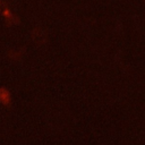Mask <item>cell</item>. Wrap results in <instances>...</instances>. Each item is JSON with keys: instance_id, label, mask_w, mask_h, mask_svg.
<instances>
[{"instance_id": "1", "label": "cell", "mask_w": 145, "mask_h": 145, "mask_svg": "<svg viewBox=\"0 0 145 145\" xmlns=\"http://www.w3.org/2000/svg\"><path fill=\"white\" fill-rule=\"evenodd\" d=\"M0 103L5 106H9L11 104V94L5 86L0 87Z\"/></svg>"}, {"instance_id": "2", "label": "cell", "mask_w": 145, "mask_h": 145, "mask_svg": "<svg viewBox=\"0 0 145 145\" xmlns=\"http://www.w3.org/2000/svg\"><path fill=\"white\" fill-rule=\"evenodd\" d=\"M2 16H3V18L6 19V22L9 24V25H11V24H18L19 23V19L11 12V10L10 9H8V8H5L3 10H2Z\"/></svg>"}, {"instance_id": "3", "label": "cell", "mask_w": 145, "mask_h": 145, "mask_svg": "<svg viewBox=\"0 0 145 145\" xmlns=\"http://www.w3.org/2000/svg\"><path fill=\"white\" fill-rule=\"evenodd\" d=\"M0 8H1V0H0Z\"/></svg>"}]
</instances>
